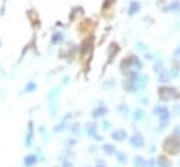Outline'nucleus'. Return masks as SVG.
Here are the masks:
<instances>
[{"mask_svg":"<svg viewBox=\"0 0 180 167\" xmlns=\"http://www.w3.org/2000/svg\"><path fill=\"white\" fill-rule=\"evenodd\" d=\"M33 138H34V124L33 121L28 122V128H27V135H25V146L30 148L31 143H33Z\"/></svg>","mask_w":180,"mask_h":167,"instance_id":"nucleus-1","label":"nucleus"},{"mask_svg":"<svg viewBox=\"0 0 180 167\" xmlns=\"http://www.w3.org/2000/svg\"><path fill=\"white\" fill-rule=\"evenodd\" d=\"M37 163H38L37 155H27L24 157V160H23V164H24L25 167H33V166H35Z\"/></svg>","mask_w":180,"mask_h":167,"instance_id":"nucleus-2","label":"nucleus"},{"mask_svg":"<svg viewBox=\"0 0 180 167\" xmlns=\"http://www.w3.org/2000/svg\"><path fill=\"white\" fill-rule=\"evenodd\" d=\"M87 134L90 135V136H93L94 139H97V140L101 139V138L97 135V124H94V122H93V124H89V126H87Z\"/></svg>","mask_w":180,"mask_h":167,"instance_id":"nucleus-3","label":"nucleus"},{"mask_svg":"<svg viewBox=\"0 0 180 167\" xmlns=\"http://www.w3.org/2000/svg\"><path fill=\"white\" fill-rule=\"evenodd\" d=\"M125 136H127V132H125L124 129H117V131H114L113 135H111V138H113L114 140H124Z\"/></svg>","mask_w":180,"mask_h":167,"instance_id":"nucleus-4","label":"nucleus"},{"mask_svg":"<svg viewBox=\"0 0 180 167\" xmlns=\"http://www.w3.org/2000/svg\"><path fill=\"white\" fill-rule=\"evenodd\" d=\"M106 114H107V108H106V107H103V105H100V107H97V108L93 109L92 115L97 118V117H103V115H106Z\"/></svg>","mask_w":180,"mask_h":167,"instance_id":"nucleus-5","label":"nucleus"},{"mask_svg":"<svg viewBox=\"0 0 180 167\" xmlns=\"http://www.w3.org/2000/svg\"><path fill=\"white\" fill-rule=\"evenodd\" d=\"M92 41H93V38H86V40L82 42V45H80V52H82V54L87 52V49L90 48V45H92Z\"/></svg>","mask_w":180,"mask_h":167,"instance_id":"nucleus-6","label":"nucleus"},{"mask_svg":"<svg viewBox=\"0 0 180 167\" xmlns=\"http://www.w3.org/2000/svg\"><path fill=\"white\" fill-rule=\"evenodd\" d=\"M131 145L134 148H142L143 146V139L141 136H132L131 138Z\"/></svg>","mask_w":180,"mask_h":167,"instance_id":"nucleus-7","label":"nucleus"},{"mask_svg":"<svg viewBox=\"0 0 180 167\" xmlns=\"http://www.w3.org/2000/svg\"><path fill=\"white\" fill-rule=\"evenodd\" d=\"M62 40H64V34H62V32H55L54 35H52V38H51V42L52 44H58V42H61Z\"/></svg>","mask_w":180,"mask_h":167,"instance_id":"nucleus-8","label":"nucleus"},{"mask_svg":"<svg viewBox=\"0 0 180 167\" xmlns=\"http://www.w3.org/2000/svg\"><path fill=\"white\" fill-rule=\"evenodd\" d=\"M103 150L107 153V155H114V153L117 155V153H118L113 145H104V146H103Z\"/></svg>","mask_w":180,"mask_h":167,"instance_id":"nucleus-9","label":"nucleus"},{"mask_svg":"<svg viewBox=\"0 0 180 167\" xmlns=\"http://www.w3.org/2000/svg\"><path fill=\"white\" fill-rule=\"evenodd\" d=\"M35 90H37V83L35 82H28L24 88L25 93H31V91H35Z\"/></svg>","mask_w":180,"mask_h":167,"instance_id":"nucleus-10","label":"nucleus"},{"mask_svg":"<svg viewBox=\"0 0 180 167\" xmlns=\"http://www.w3.org/2000/svg\"><path fill=\"white\" fill-rule=\"evenodd\" d=\"M117 160H118L120 163H127V155H125V153L118 152V153H117Z\"/></svg>","mask_w":180,"mask_h":167,"instance_id":"nucleus-11","label":"nucleus"},{"mask_svg":"<svg viewBox=\"0 0 180 167\" xmlns=\"http://www.w3.org/2000/svg\"><path fill=\"white\" fill-rule=\"evenodd\" d=\"M138 9H139V4H138V3H131V7H130L128 13H130V14H134Z\"/></svg>","mask_w":180,"mask_h":167,"instance_id":"nucleus-12","label":"nucleus"},{"mask_svg":"<svg viewBox=\"0 0 180 167\" xmlns=\"http://www.w3.org/2000/svg\"><path fill=\"white\" fill-rule=\"evenodd\" d=\"M134 164H135V167H142L143 166V160H142V157H135V160H134Z\"/></svg>","mask_w":180,"mask_h":167,"instance_id":"nucleus-13","label":"nucleus"},{"mask_svg":"<svg viewBox=\"0 0 180 167\" xmlns=\"http://www.w3.org/2000/svg\"><path fill=\"white\" fill-rule=\"evenodd\" d=\"M118 109L122 113V115H127V114H128V107L124 105V104H122V105H120V107H118Z\"/></svg>","mask_w":180,"mask_h":167,"instance_id":"nucleus-14","label":"nucleus"},{"mask_svg":"<svg viewBox=\"0 0 180 167\" xmlns=\"http://www.w3.org/2000/svg\"><path fill=\"white\" fill-rule=\"evenodd\" d=\"M141 117H142V111H141V109H138V111H135V115H134V118H135V119H139Z\"/></svg>","mask_w":180,"mask_h":167,"instance_id":"nucleus-15","label":"nucleus"},{"mask_svg":"<svg viewBox=\"0 0 180 167\" xmlns=\"http://www.w3.org/2000/svg\"><path fill=\"white\" fill-rule=\"evenodd\" d=\"M62 167H73V164L70 163V161L65 160V161H64V164H62Z\"/></svg>","mask_w":180,"mask_h":167,"instance_id":"nucleus-16","label":"nucleus"},{"mask_svg":"<svg viewBox=\"0 0 180 167\" xmlns=\"http://www.w3.org/2000/svg\"><path fill=\"white\" fill-rule=\"evenodd\" d=\"M65 145H66V146H72V145H75V140L73 139H68V140H65Z\"/></svg>","mask_w":180,"mask_h":167,"instance_id":"nucleus-17","label":"nucleus"}]
</instances>
